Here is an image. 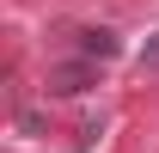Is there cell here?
Wrapping results in <instances>:
<instances>
[{"label": "cell", "instance_id": "obj_2", "mask_svg": "<svg viewBox=\"0 0 159 153\" xmlns=\"http://www.w3.org/2000/svg\"><path fill=\"white\" fill-rule=\"evenodd\" d=\"M92 80H98V67H92V61H67V67H55V80H49V86H55V92H86Z\"/></svg>", "mask_w": 159, "mask_h": 153}, {"label": "cell", "instance_id": "obj_1", "mask_svg": "<svg viewBox=\"0 0 159 153\" xmlns=\"http://www.w3.org/2000/svg\"><path fill=\"white\" fill-rule=\"evenodd\" d=\"M74 49H80V61H110L116 55V31H74Z\"/></svg>", "mask_w": 159, "mask_h": 153}]
</instances>
